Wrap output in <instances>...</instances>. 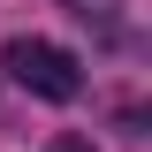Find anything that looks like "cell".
<instances>
[{
    "instance_id": "obj_1",
    "label": "cell",
    "mask_w": 152,
    "mask_h": 152,
    "mask_svg": "<svg viewBox=\"0 0 152 152\" xmlns=\"http://www.w3.org/2000/svg\"><path fill=\"white\" fill-rule=\"evenodd\" d=\"M8 69H15V84H23V91L53 99V107H69V99L84 91L76 53H69V46H53V38H8Z\"/></svg>"
},
{
    "instance_id": "obj_2",
    "label": "cell",
    "mask_w": 152,
    "mask_h": 152,
    "mask_svg": "<svg viewBox=\"0 0 152 152\" xmlns=\"http://www.w3.org/2000/svg\"><path fill=\"white\" fill-rule=\"evenodd\" d=\"M46 152H99V145H91V137H53Z\"/></svg>"
}]
</instances>
